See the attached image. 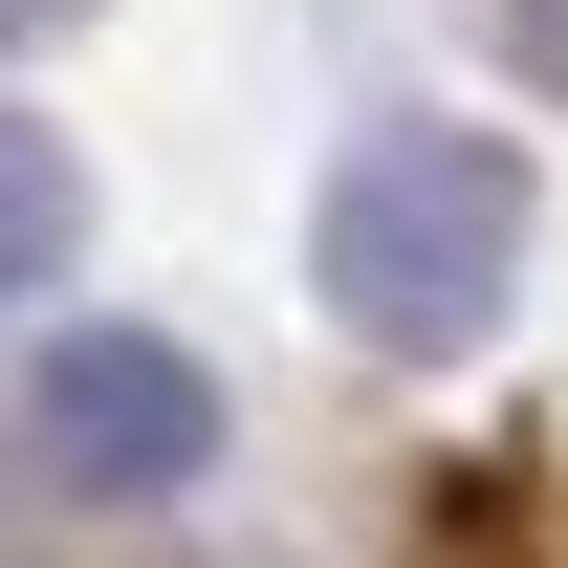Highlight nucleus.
I'll return each instance as SVG.
<instances>
[{
    "label": "nucleus",
    "instance_id": "f257e3e1",
    "mask_svg": "<svg viewBox=\"0 0 568 568\" xmlns=\"http://www.w3.org/2000/svg\"><path fill=\"white\" fill-rule=\"evenodd\" d=\"M525 132H459V110H372L328 153V197H306V284H328V328L394 372H459L525 306Z\"/></svg>",
    "mask_w": 568,
    "mask_h": 568
},
{
    "label": "nucleus",
    "instance_id": "f03ea898",
    "mask_svg": "<svg viewBox=\"0 0 568 568\" xmlns=\"http://www.w3.org/2000/svg\"><path fill=\"white\" fill-rule=\"evenodd\" d=\"M22 437L67 459L88 503H197L219 481V372L175 351V328H44V372H22Z\"/></svg>",
    "mask_w": 568,
    "mask_h": 568
},
{
    "label": "nucleus",
    "instance_id": "7ed1b4c3",
    "mask_svg": "<svg viewBox=\"0 0 568 568\" xmlns=\"http://www.w3.org/2000/svg\"><path fill=\"white\" fill-rule=\"evenodd\" d=\"M416 568H568V459H437Z\"/></svg>",
    "mask_w": 568,
    "mask_h": 568
},
{
    "label": "nucleus",
    "instance_id": "20e7f679",
    "mask_svg": "<svg viewBox=\"0 0 568 568\" xmlns=\"http://www.w3.org/2000/svg\"><path fill=\"white\" fill-rule=\"evenodd\" d=\"M67 241H88V153L44 132V110H0V306H44Z\"/></svg>",
    "mask_w": 568,
    "mask_h": 568
},
{
    "label": "nucleus",
    "instance_id": "39448f33",
    "mask_svg": "<svg viewBox=\"0 0 568 568\" xmlns=\"http://www.w3.org/2000/svg\"><path fill=\"white\" fill-rule=\"evenodd\" d=\"M44 22H88V0H44Z\"/></svg>",
    "mask_w": 568,
    "mask_h": 568
}]
</instances>
